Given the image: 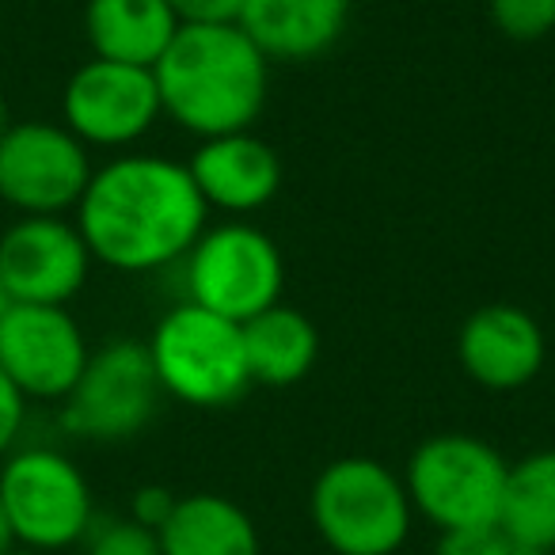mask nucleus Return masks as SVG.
Returning a JSON list of instances; mask_svg holds the SVG:
<instances>
[{"instance_id":"17","label":"nucleus","mask_w":555,"mask_h":555,"mask_svg":"<svg viewBox=\"0 0 555 555\" xmlns=\"http://www.w3.org/2000/svg\"><path fill=\"white\" fill-rule=\"evenodd\" d=\"M156 537L164 555H262L251 514L214 491L183 494Z\"/></svg>"},{"instance_id":"24","label":"nucleus","mask_w":555,"mask_h":555,"mask_svg":"<svg viewBox=\"0 0 555 555\" xmlns=\"http://www.w3.org/2000/svg\"><path fill=\"white\" fill-rule=\"evenodd\" d=\"M24 418H27V400L16 392V385L4 377V370H0V461L16 449Z\"/></svg>"},{"instance_id":"23","label":"nucleus","mask_w":555,"mask_h":555,"mask_svg":"<svg viewBox=\"0 0 555 555\" xmlns=\"http://www.w3.org/2000/svg\"><path fill=\"white\" fill-rule=\"evenodd\" d=\"M176 494L168 491V487H160V483H145V487H138L133 491V499H130V514L126 517H133L138 525H145V529H160L164 521H168V514L176 509Z\"/></svg>"},{"instance_id":"1","label":"nucleus","mask_w":555,"mask_h":555,"mask_svg":"<svg viewBox=\"0 0 555 555\" xmlns=\"http://www.w3.org/2000/svg\"><path fill=\"white\" fill-rule=\"evenodd\" d=\"M206 202L186 164L126 153L92 171L77 202V229L95 262L149 274L186 259L206 232Z\"/></svg>"},{"instance_id":"25","label":"nucleus","mask_w":555,"mask_h":555,"mask_svg":"<svg viewBox=\"0 0 555 555\" xmlns=\"http://www.w3.org/2000/svg\"><path fill=\"white\" fill-rule=\"evenodd\" d=\"M179 24H236L244 0H168Z\"/></svg>"},{"instance_id":"16","label":"nucleus","mask_w":555,"mask_h":555,"mask_svg":"<svg viewBox=\"0 0 555 555\" xmlns=\"http://www.w3.org/2000/svg\"><path fill=\"white\" fill-rule=\"evenodd\" d=\"M168 0H85V35L92 57L153 69L179 31Z\"/></svg>"},{"instance_id":"2","label":"nucleus","mask_w":555,"mask_h":555,"mask_svg":"<svg viewBox=\"0 0 555 555\" xmlns=\"http://www.w3.org/2000/svg\"><path fill=\"white\" fill-rule=\"evenodd\" d=\"M153 80L164 118L206 141L251 130L267 107L270 62L236 24H183Z\"/></svg>"},{"instance_id":"28","label":"nucleus","mask_w":555,"mask_h":555,"mask_svg":"<svg viewBox=\"0 0 555 555\" xmlns=\"http://www.w3.org/2000/svg\"><path fill=\"white\" fill-rule=\"evenodd\" d=\"M9 126H12V115H9V103L0 100V138L9 133Z\"/></svg>"},{"instance_id":"26","label":"nucleus","mask_w":555,"mask_h":555,"mask_svg":"<svg viewBox=\"0 0 555 555\" xmlns=\"http://www.w3.org/2000/svg\"><path fill=\"white\" fill-rule=\"evenodd\" d=\"M16 532H12V521H9V509H4V502H0V555L16 552Z\"/></svg>"},{"instance_id":"15","label":"nucleus","mask_w":555,"mask_h":555,"mask_svg":"<svg viewBox=\"0 0 555 555\" xmlns=\"http://www.w3.org/2000/svg\"><path fill=\"white\" fill-rule=\"evenodd\" d=\"M350 0H244L236 27L267 62H317L343 39Z\"/></svg>"},{"instance_id":"20","label":"nucleus","mask_w":555,"mask_h":555,"mask_svg":"<svg viewBox=\"0 0 555 555\" xmlns=\"http://www.w3.org/2000/svg\"><path fill=\"white\" fill-rule=\"evenodd\" d=\"M491 24L514 42H537L555 31V0H487Z\"/></svg>"},{"instance_id":"19","label":"nucleus","mask_w":555,"mask_h":555,"mask_svg":"<svg viewBox=\"0 0 555 555\" xmlns=\"http://www.w3.org/2000/svg\"><path fill=\"white\" fill-rule=\"evenodd\" d=\"M499 529L529 552H555V449H537L506 468Z\"/></svg>"},{"instance_id":"13","label":"nucleus","mask_w":555,"mask_h":555,"mask_svg":"<svg viewBox=\"0 0 555 555\" xmlns=\"http://www.w3.org/2000/svg\"><path fill=\"white\" fill-rule=\"evenodd\" d=\"M547 343L525 309L494 301L476 309L456 335V362L487 392H517L544 370Z\"/></svg>"},{"instance_id":"10","label":"nucleus","mask_w":555,"mask_h":555,"mask_svg":"<svg viewBox=\"0 0 555 555\" xmlns=\"http://www.w3.org/2000/svg\"><path fill=\"white\" fill-rule=\"evenodd\" d=\"M62 118L85 149L138 145L164 118L153 69L88 57L65 85Z\"/></svg>"},{"instance_id":"6","label":"nucleus","mask_w":555,"mask_h":555,"mask_svg":"<svg viewBox=\"0 0 555 555\" xmlns=\"http://www.w3.org/2000/svg\"><path fill=\"white\" fill-rule=\"evenodd\" d=\"M0 502L9 509L16 544L57 555L85 544L95 525V502L85 472L47 446L12 449L0 461Z\"/></svg>"},{"instance_id":"12","label":"nucleus","mask_w":555,"mask_h":555,"mask_svg":"<svg viewBox=\"0 0 555 555\" xmlns=\"http://www.w3.org/2000/svg\"><path fill=\"white\" fill-rule=\"evenodd\" d=\"M92 251L77 221L20 217L0 236V282L16 305H69L85 289Z\"/></svg>"},{"instance_id":"5","label":"nucleus","mask_w":555,"mask_h":555,"mask_svg":"<svg viewBox=\"0 0 555 555\" xmlns=\"http://www.w3.org/2000/svg\"><path fill=\"white\" fill-rule=\"evenodd\" d=\"M506 468L509 464L491 441L472 434H434L411 453L403 487L411 509L438 525V532L483 529L499 525Z\"/></svg>"},{"instance_id":"29","label":"nucleus","mask_w":555,"mask_h":555,"mask_svg":"<svg viewBox=\"0 0 555 555\" xmlns=\"http://www.w3.org/2000/svg\"><path fill=\"white\" fill-rule=\"evenodd\" d=\"M9 555H42V552H27V547H16V552H9Z\"/></svg>"},{"instance_id":"18","label":"nucleus","mask_w":555,"mask_h":555,"mask_svg":"<svg viewBox=\"0 0 555 555\" xmlns=\"http://www.w3.org/2000/svg\"><path fill=\"white\" fill-rule=\"evenodd\" d=\"M240 335H244L251 385L289 388L317 370L320 332L305 312L289 309V305H270L267 312L240 324Z\"/></svg>"},{"instance_id":"8","label":"nucleus","mask_w":555,"mask_h":555,"mask_svg":"<svg viewBox=\"0 0 555 555\" xmlns=\"http://www.w3.org/2000/svg\"><path fill=\"white\" fill-rule=\"evenodd\" d=\"M164 388L145 343L118 339L92 350L85 373L62 400V426L85 441H126L153 423Z\"/></svg>"},{"instance_id":"27","label":"nucleus","mask_w":555,"mask_h":555,"mask_svg":"<svg viewBox=\"0 0 555 555\" xmlns=\"http://www.w3.org/2000/svg\"><path fill=\"white\" fill-rule=\"evenodd\" d=\"M12 305H16V301H12L9 289H4V282H0V324H4V317L12 312Z\"/></svg>"},{"instance_id":"14","label":"nucleus","mask_w":555,"mask_h":555,"mask_svg":"<svg viewBox=\"0 0 555 555\" xmlns=\"http://www.w3.org/2000/svg\"><path fill=\"white\" fill-rule=\"evenodd\" d=\"M194 186H198L206 209L224 214H255L282 186V160L270 141L255 138L251 130L206 138L186 160Z\"/></svg>"},{"instance_id":"22","label":"nucleus","mask_w":555,"mask_h":555,"mask_svg":"<svg viewBox=\"0 0 555 555\" xmlns=\"http://www.w3.org/2000/svg\"><path fill=\"white\" fill-rule=\"evenodd\" d=\"M434 555H540V552H529V547L514 544L499 525H483V529L438 532Z\"/></svg>"},{"instance_id":"11","label":"nucleus","mask_w":555,"mask_h":555,"mask_svg":"<svg viewBox=\"0 0 555 555\" xmlns=\"http://www.w3.org/2000/svg\"><path fill=\"white\" fill-rule=\"evenodd\" d=\"M88 358L85 332L62 305H12L0 324V370L27 403H62Z\"/></svg>"},{"instance_id":"7","label":"nucleus","mask_w":555,"mask_h":555,"mask_svg":"<svg viewBox=\"0 0 555 555\" xmlns=\"http://www.w3.org/2000/svg\"><path fill=\"white\" fill-rule=\"evenodd\" d=\"M286 259L262 229L244 221H224L206 229L186 251V301L247 324L282 301Z\"/></svg>"},{"instance_id":"21","label":"nucleus","mask_w":555,"mask_h":555,"mask_svg":"<svg viewBox=\"0 0 555 555\" xmlns=\"http://www.w3.org/2000/svg\"><path fill=\"white\" fill-rule=\"evenodd\" d=\"M88 555H164L160 537L133 517H111V521H95L85 537Z\"/></svg>"},{"instance_id":"4","label":"nucleus","mask_w":555,"mask_h":555,"mask_svg":"<svg viewBox=\"0 0 555 555\" xmlns=\"http://www.w3.org/2000/svg\"><path fill=\"white\" fill-rule=\"evenodd\" d=\"M156 380L164 396L191 408H229L251 388L240 324L183 301L149 335Z\"/></svg>"},{"instance_id":"9","label":"nucleus","mask_w":555,"mask_h":555,"mask_svg":"<svg viewBox=\"0 0 555 555\" xmlns=\"http://www.w3.org/2000/svg\"><path fill=\"white\" fill-rule=\"evenodd\" d=\"M92 171L88 149L57 122H12L0 138V202L20 217H65Z\"/></svg>"},{"instance_id":"3","label":"nucleus","mask_w":555,"mask_h":555,"mask_svg":"<svg viewBox=\"0 0 555 555\" xmlns=\"http://www.w3.org/2000/svg\"><path fill=\"white\" fill-rule=\"evenodd\" d=\"M309 514L335 555H396L411 532L403 476L373 456H339L317 476Z\"/></svg>"}]
</instances>
